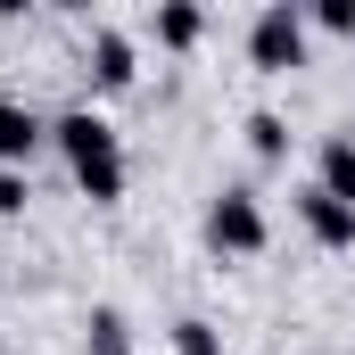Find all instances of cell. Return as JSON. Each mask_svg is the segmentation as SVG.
<instances>
[{"mask_svg":"<svg viewBox=\"0 0 355 355\" xmlns=\"http://www.w3.org/2000/svg\"><path fill=\"white\" fill-rule=\"evenodd\" d=\"M50 141V116L33 107V99H17V91H0V166H33V149Z\"/></svg>","mask_w":355,"mask_h":355,"instance_id":"6","label":"cell"},{"mask_svg":"<svg viewBox=\"0 0 355 355\" xmlns=\"http://www.w3.org/2000/svg\"><path fill=\"white\" fill-rule=\"evenodd\" d=\"M240 132H248V157H257V166H289V116H281V107H248Z\"/></svg>","mask_w":355,"mask_h":355,"instance_id":"9","label":"cell"},{"mask_svg":"<svg viewBox=\"0 0 355 355\" xmlns=\"http://www.w3.org/2000/svg\"><path fill=\"white\" fill-rule=\"evenodd\" d=\"M314 182H322L331 198H347V207H355V132H322V149H314Z\"/></svg>","mask_w":355,"mask_h":355,"instance_id":"8","label":"cell"},{"mask_svg":"<svg viewBox=\"0 0 355 355\" xmlns=\"http://www.w3.org/2000/svg\"><path fill=\"white\" fill-rule=\"evenodd\" d=\"M174 355H223V331L198 322V314H182V322H174Z\"/></svg>","mask_w":355,"mask_h":355,"instance_id":"12","label":"cell"},{"mask_svg":"<svg viewBox=\"0 0 355 355\" xmlns=\"http://www.w3.org/2000/svg\"><path fill=\"white\" fill-rule=\"evenodd\" d=\"M207 248L215 257H265L272 248V215H265V198L248 182H223L207 198Z\"/></svg>","mask_w":355,"mask_h":355,"instance_id":"3","label":"cell"},{"mask_svg":"<svg viewBox=\"0 0 355 355\" xmlns=\"http://www.w3.org/2000/svg\"><path fill=\"white\" fill-rule=\"evenodd\" d=\"M83 355H132V322H124V306H91L83 314Z\"/></svg>","mask_w":355,"mask_h":355,"instance_id":"10","label":"cell"},{"mask_svg":"<svg viewBox=\"0 0 355 355\" xmlns=\"http://www.w3.org/2000/svg\"><path fill=\"white\" fill-rule=\"evenodd\" d=\"M149 33H157V50H198V42H207V8H198V0H157Z\"/></svg>","mask_w":355,"mask_h":355,"instance_id":"7","label":"cell"},{"mask_svg":"<svg viewBox=\"0 0 355 355\" xmlns=\"http://www.w3.org/2000/svg\"><path fill=\"white\" fill-rule=\"evenodd\" d=\"M33 207V174H17V166H0V223H17Z\"/></svg>","mask_w":355,"mask_h":355,"instance_id":"13","label":"cell"},{"mask_svg":"<svg viewBox=\"0 0 355 355\" xmlns=\"http://www.w3.org/2000/svg\"><path fill=\"white\" fill-rule=\"evenodd\" d=\"M83 67H91V91H132L141 83V42H132L124 25H91Z\"/></svg>","mask_w":355,"mask_h":355,"instance_id":"4","label":"cell"},{"mask_svg":"<svg viewBox=\"0 0 355 355\" xmlns=\"http://www.w3.org/2000/svg\"><path fill=\"white\" fill-rule=\"evenodd\" d=\"M248 67H257V75H297V67H314L306 0H265V8L248 17Z\"/></svg>","mask_w":355,"mask_h":355,"instance_id":"2","label":"cell"},{"mask_svg":"<svg viewBox=\"0 0 355 355\" xmlns=\"http://www.w3.org/2000/svg\"><path fill=\"white\" fill-rule=\"evenodd\" d=\"M50 141H58V157H67V174H75V190H83L91 207H116V198H124V182H132L124 132H116L99 107H58V116H50Z\"/></svg>","mask_w":355,"mask_h":355,"instance_id":"1","label":"cell"},{"mask_svg":"<svg viewBox=\"0 0 355 355\" xmlns=\"http://www.w3.org/2000/svg\"><path fill=\"white\" fill-rule=\"evenodd\" d=\"M306 25H314V33H331V42H347V50H355V0H306Z\"/></svg>","mask_w":355,"mask_h":355,"instance_id":"11","label":"cell"},{"mask_svg":"<svg viewBox=\"0 0 355 355\" xmlns=\"http://www.w3.org/2000/svg\"><path fill=\"white\" fill-rule=\"evenodd\" d=\"M297 232H306L314 248L347 257V248H355V207H347V198H331L322 182H306V190H297Z\"/></svg>","mask_w":355,"mask_h":355,"instance_id":"5","label":"cell"}]
</instances>
